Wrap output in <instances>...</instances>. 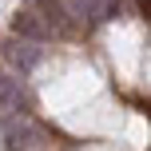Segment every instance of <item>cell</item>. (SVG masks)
Wrapping results in <instances>:
<instances>
[{
    "label": "cell",
    "mask_w": 151,
    "mask_h": 151,
    "mask_svg": "<svg viewBox=\"0 0 151 151\" xmlns=\"http://www.w3.org/2000/svg\"><path fill=\"white\" fill-rule=\"evenodd\" d=\"M4 147L8 151H32V147H48V131L40 127L36 119H28V115H12V119L4 123Z\"/></svg>",
    "instance_id": "cell-1"
},
{
    "label": "cell",
    "mask_w": 151,
    "mask_h": 151,
    "mask_svg": "<svg viewBox=\"0 0 151 151\" xmlns=\"http://www.w3.org/2000/svg\"><path fill=\"white\" fill-rule=\"evenodd\" d=\"M32 8L44 16V24L52 28V36H72V32H76V24H80L68 0H36Z\"/></svg>",
    "instance_id": "cell-2"
},
{
    "label": "cell",
    "mask_w": 151,
    "mask_h": 151,
    "mask_svg": "<svg viewBox=\"0 0 151 151\" xmlns=\"http://www.w3.org/2000/svg\"><path fill=\"white\" fill-rule=\"evenodd\" d=\"M4 60H8V68L12 72H32L40 64V40H24V36H12L4 44Z\"/></svg>",
    "instance_id": "cell-3"
},
{
    "label": "cell",
    "mask_w": 151,
    "mask_h": 151,
    "mask_svg": "<svg viewBox=\"0 0 151 151\" xmlns=\"http://www.w3.org/2000/svg\"><path fill=\"white\" fill-rule=\"evenodd\" d=\"M8 28H12V36H24V40H48L52 36V28L44 24V16H40L36 8H20V12L8 20Z\"/></svg>",
    "instance_id": "cell-4"
},
{
    "label": "cell",
    "mask_w": 151,
    "mask_h": 151,
    "mask_svg": "<svg viewBox=\"0 0 151 151\" xmlns=\"http://www.w3.org/2000/svg\"><path fill=\"white\" fill-rule=\"evenodd\" d=\"M28 107V96H24V83L16 76H0V111L4 115H20Z\"/></svg>",
    "instance_id": "cell-5"
},
{
    "label": "cell",
    "mask_w": 151,
    "mask_h": 151,
    "mask_svg": "<svg viewBox=\"0 0 151 151\" xmlns=\"http://www.w3.org/2000/svg\"><path fill=\"white\" fill-rule=\"evenodd\" d=\"M76 20L83 24V28H96V24H104V16H99V8H104V0H68Z\"/></svg>",
    "instance_id": "cell-6"
},
{
    "label": "cell",
    "mask_w": 151,
    "mask_h": 151,
    "mask_svg": "<svg viewBox=\"0 0 151 151\" xmlns=\"http://www.w3.org/2000/svg\"><path fill=\"white\" fill-rule=\"evenodd\" d=\"M99 16H104V20H119V16H123V0H104Z\"/></svg>",
    "instance_id": "cell-7"
},
{
    "label": "cell",
    "mask_w": 151,
    "mask_h": 151,
    "mask_svg": "<svg viewBox=\"0 0 151 151\" xmlns=\"http://www.w3.org/2000/svg\"><path fill=\"white\" fill-rule=\"evenodd\" d=\"M135 8H139V16H143V20H151V0H135Z\"/></svg>",
    "instance_id": "cell-8"
}]
</instances>
